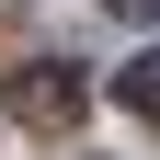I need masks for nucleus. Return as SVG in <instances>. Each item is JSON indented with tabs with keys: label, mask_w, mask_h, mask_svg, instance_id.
I'll return each instance as SVG.
<instances>
[{
	"label": "nucleus",
	"mask_w": 160,
	"mask_h": 160,
	"mask_svg": "<svg viewBox=\"0 0 160 160\" xmlns=\"http://www.w3.org/2000/svg\"><path fill=\"white\" fill-rule=\"evenodd\" d=\"M23 114H34V126H69V114H80V69H34L23 80Z\"/></svg>",
	"instance_id": "nucleus-1"
},
{
	"label": "nucleus",
	"mask_w": 160,
	"mask_h": 160,
	"mask_svg": "<svg viewBox=\"0 0 160 160\" xmlns=\"http://www.w3.org/2000/svg\"><path fill=\"white\" fill-rule=\"evenodd\" d=\"M114 92H126L137 114H160V57H126V69H114Z\"/></svg>",
	"instance_id": "nucleus-2"
},
{
	"label": "nucleus",
	"mask_w": 160,
	"mask_h": 160,
	"mask_svg": "<svg viewBox=\"0 0 160 160\" xmlns=\"http://www.w3.org/2000/svg\"><path fill=\"white\" fill-rule=\"evenodd\" d=\"M103 12H126V23H137V12H160V0H103Z\"/></svg>",
	"instance_id": "nucleus-3"
}]
</instances>
